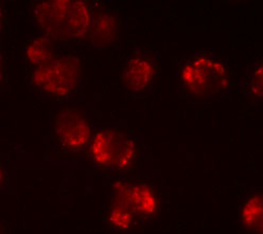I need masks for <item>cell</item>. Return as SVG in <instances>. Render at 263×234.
Segmentation results:
<instances>
[{"mask_svg": "<svg viewBox=\"0 0 263 234\" xmlns=\"http://www.w3.org/2000/svg\"><path fill=\"white\" fill-rule=\"evenodd\" d=\"M25 54L32 64L42 66L54 56V43L49 37H39L33 40L26 48Z\"/></svg>", "mask_w": 263, "mask_h": 234, "instance_id": "cell-11", "label": "cell"}, {"mask_svg": "<svg viewBox=\"0 0 263 234\" xmlns=\"http://www.w3.org/2000/svg\"><path fill=\"white\" fill-rule=\"evenodd\" d=\"M240 91L253 104H263V55L245 68L240 82Z\"/></svg>", "mask_w": 263, "mask_h": 234, "instance_id": "cell-10", "label": "cell"}, {"mask_svg": "<svg viewBox=\"0 0 263 234\" xmlns=\"http://www.w3.org/2000/svg\"><path fill=\"white\" fill-rule=\"evenodd\" d=\"M54 135L60 145L76 152L90 143L89 125L85 114L77 108H64L54 116Z\"/></svg>", "mask_w": 263, "mask_h": 234, "instance_id": "cell-5", "label": "cell"}, {"mask_svg": "<svg viewBox=\"0 0 263 234\" xmlns=\"http://www.w3.org/2000/svg\"><path fill=\"white\" fill-rule=\"evenodd\" d=\"M239 223L249 234H263V188H254L245 196L240 205Z\"/></svg>", "mask_w": 263, "mask_h": 234, "instance_id": "cell-9", "label": "cell"}, {"mask_svg": "<svg viewBox=\"0 0 263 234\" xmlns=\"http://www.w3.org/2000/svg\"><path fill=\"white\" fill-rule=\"evenodd\" d=\"M232 86L228 63L215 52L185 55L179 62L177 93L195 101H211L224 96Z\"/></svg>", "mask_w": 263, "mask_h": 234, "instance_id": "cell-1", "label": "cell"}, {"mask_svg": "<svg viewBox=\"0 0 263 234\" xmlns=\"http://www.w3.org/2000/svg\"><path fill=\"white\" fill-rule=\"evenodd\" d=\"M34 17L45 35L52 41H78L88 35L91 14L84 2H40Z\"/></svg>", "mask_w": 263, "mask_h": 234, "instance_id": "cell-2", "label": "cell"}, {"mask_svg": "<svg viewBox=\"0 0 263 234\" xmlns=\"http://www.w3.org/2000/svg\"><path fill=\"white\" fill-rule=\"evenodd\" d=\"M136 153L134 139L119 128L99 129L90 140L89 158L102 169L124 170L134 162Z\"/></svg>", "mask_w": 263, "mask_h": 234, "instance_id": "cell-3", "label": "cell"}, {"mask_svg": "<svg viewBox=\"0 0 263 234\" xmlns=\"http://www.w3.org/2000/svg\"><path fill=\"white\" fill-rule=\"evenodd\" d=\"M135 216L125 209L111 204V207L108 212V220L109 223L118 229L126 230L130 228L134 223Z\"/></svg>", "mask_w": 263, "mask_h": 234, "instance_id": "cell-12", "label": "cell"}, {"mask_svg": "<svg viewBox=\"0 0 263 234\" xmlns=\"http://www.w3.org/2000/svg\"><path fill=\"white\" fill-rule=\"evenodd\" d=\"M119 20L114 13L99 10L91 14L88 40L95 47H106L119 37Z\"/></svg>", "mask_w": 263, "mask_h": 234, "instance_id": "cell-8", "label": "cell"}, {"mask_svg": "<svg viewBox=\"0 0 263 234\" xmlns=\"http://www.w3.org/2000/svg\"><path fill=\"white\" fill-rule=\"evenodd\" d=\"M156 73L157 69L153 59L138 55L128 61L123 72V82L130 91L140 93L153 86Z\"/></svg>", "mask_w": 263, "mask_h": 234, "instance_id": "cell-7", "label": "cell"}, {"mask_svg": "<svg viewBox=\"0 0 263 234\" xmlns=\"http://www.w3.org/2000/svg\"><path fill=\"white\" fill-rule=\"evenodd\" d=\"M81 77V65L72 55L55 56L39 66L33 82L39 90L51 96H65L72 92Z\"/></svg>", "mask_w": 263, "mask_h": 234, "instance_id": "cell-4", "label": "cell"}, {"mask_svg": "<svg viewBox=\"0 0 263 234\" xmlns=\"http://www.w3.org/2000/svg\"><path fill=\"white\" fill-rule=\"evenodd\" d=\"M135 217H151L158 207V200L153 189L142 182L123 183L119 185L114 192L112 203Z\"/></svg>", "mask_w": 263, "mask_h": 234, "instance_id": "cell-6", "label": "cell"}]
</instances>
